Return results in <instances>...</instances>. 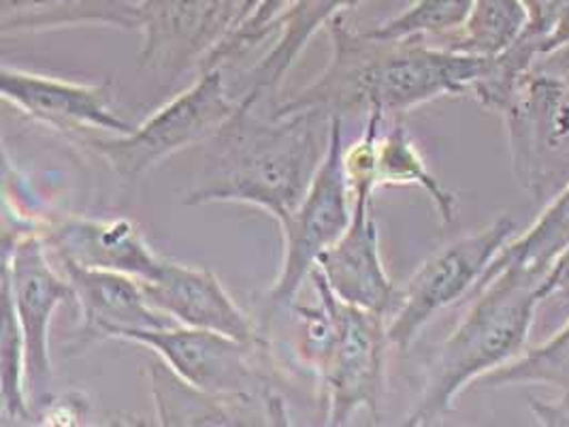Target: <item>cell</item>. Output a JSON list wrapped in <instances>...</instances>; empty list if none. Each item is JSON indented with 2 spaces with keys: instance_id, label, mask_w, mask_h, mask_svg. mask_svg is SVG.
I'll return each instance as SVG.
<instances>
[{
  "instance_id": "6da1fadb",
  "label": "cell",
  "mask_w": 569,
  "mask_h": 427,
  "mask_svg": "<svg viewBox=\"0 0 569 427\" xmlns=\"http://www.w3.org/2000/svg\"><path fill=\"white\" fill-rule=\"evenodd\" d=\"M331 58L325 71L284 103L280 113L313 111L329 118L380 111L399 118L443 97L469 95L489 58L455 52L427 39H385L355 30L346 16L329 22Z\"/></svg>"
},
{
  "instance_id": "7a4b0ae2",
  "label": "cell",
  "mask_w": 569,
  "mask_h": 427,
  "mask_svg": "<svg viewBox=\"0 0 569 427\" xmlns=\"http://www.w3.org/2000/svg\"><path fill=\"white\" fill-rule=\"evenodd\" d=\"M333 118L313 111L280 113L241 106L213 135L211 152L186 206L243 203L278 225L301 203L331 141Z\"/></svg>"
},
{
  "instance_id": "3957f363",
  "label": "cell",
  "mask_w": 569,
  "mask_h": 427,
  "mask_svg": "<svg viewBox=\"0 0 569 427\" xmlns=\"http://www.w3.org/2000/svg\"><path fill=\"white\" fill-rule=\"evenodd\" d=\"M543 276L546 271L531 267L508 266L471 294L466 317L441 342L429 366L406 426L440 421L471 383L525 352L538 319Z\"/></svg>"
},
{
  "instance_id": "277c9868",
  "label": "cell",
  "mask_w": 569,
  "mask_h": 427,
  "mask_svg": "<svg viewBox=\"0 0 569 427\" xmlns=\"http://www.w3.org/2000/svg\"><path fill=\"white\" fill-rule=\"evenodd\" d=\"M313 304H292L297 355L310 370L329 426H346L359 413L380 415L387 387V315L341 301L313 269Z\"/></svg>"
},
{
  "instance_id": "5b68a950",
  "label": "cell",
  "mask_w": 569,
  "mask_h": 427,
  "mask_svg": "<svg viewBox=\"0 0 569 427\" xmlns=\"http://www.w3.org/2000/svg\"><path fill=\"white\" fill-rule=\"evenodd\" d=\"M237 109L239 101L229 95L222 69L213 67L199 71V78L186 90L158 107L129 133L83 137L78 141L118 176L139 178L186 148L209 141Z\"/></svg>"
},
{
  "instance_id": "8992f818",
  "label": "cell",
  "mask_w": 569,
  "mask_h": 427,
  "mask_svg": "<svg viewBox=\"0 0 569 427\" xmlns=\"http://www.w3.org/2000/svg\"><path fill=\"white\" fill-rule=\"evenodd\" d=\"M343 118H333L331 141L311 187L301 203L280 222L282 264L264 295L262 334L276 315L290 310L310 282L320 257L339 240L352 216V190L343 171Z\"/></svg>"
},
{
  "instance_id": "52a82bcc",
  "label": "cell",
  "mask_w": 569,
  "mask_h": 427,
  "mask_svg": "<svg viewBox=\"0 0 569 427\" xmlns=\"http://www.w3.org/2000/svg\"><path fill=\"white\" fill-rule=\"evenodd\" d=\"M518 234V222L503 214L485 229L467 234L433 252L397 289L387 317L390 347L410 350L420 331L441 310L473 294L503 246Z\"/></svg>"
},
{
  "instance_id": "ba28073f",
  "label": "cell",
  "mask_w": 569,
  "mask_h": 427,
  "mask_svg": "<svg viewBox=\"0 0 569 427\" xmlns=\"http://www.w3.org/2000/svg\"><path fill=\"white\" fill-rule=\"evenodd\" d=\"M2 291L11 297L27 355V394L37 419L56 398L50 334L56 310L73 301L67 276L56 266L46 241L37 231L4 234L2 240Z\"/></svg>"
},
{
  "instance_id": "9c48e42d",
  "label": "cell",
  "mask_w": 569,
  "mask_h": 427,
  "mask_svg": "<svg viewBox=\"0 0 569 427\" xmlns=\"http://www.w3.org/2000/svg\"><path fill=\"white\" fill-rule=\"evenodd\" d=\"M512 176L538 206L569 185V83L531 71L501 111Z\"/></svg>"
},
{
  "instance_id": "30bf717a",
  "label": "cell",
  "mask_w": 569,
  "mask_h": 427,
  "mask_svg": "<svg viewBox=\"0 0 569 427\" xmlns=\"http://www.w3.org/2000/svg\"><path fill=\"white\" fill-rule=\"evenodd\" d=\"M120 340L154 350L181 380L209 394L278 396L280 387L267 364V342H246L224 334L171 325L132 329Z\"/></svg>"
},
{
  "instance_id": "8fae6325",
  "label": "cell",
  "mask_w": 569,
  "mask_h": 427,
  "mask_svg": "<svg viewBox=\"0 0 569 427\" xmlns=\"http://www.w3.org/2000/svg\"><path fill=\"white\" fill-rule=\"evenodd\" d=\"M243 0H141L139 64L167 80L206 67L233 30Z\"/></svg>"
},
{
  "instance_id": "7c38bea8",
  "label": "cell",
  "mask_w": 569,
  "mask_h": 427,
  "mask_svg": "<svg viewBox=\"0 0 569 427\" xmlns=\"http://www.w3.org/2000/svg\"><path fill=\"white\" fill-rule=\"evenodd\" d=\"M0 92L9 106L53 133L81 139L86 133L124 135L129 122L113 109L109 83H81L4 64Z\"/></svg>"
},
{
  "instance_id": "4fadbf2b",
  "label": "cell",
  "mask_w": 569,
  "mask_h": 427,
  "mask_svg": "<svg viewBox=\"0 0 569 427\" xmlns=\"http://www.w3.org/2000/svg\"><path fill=\"white\" fill-rule=\"evenodd\" d=\"M53 259L150 280L164 257L154 252L141 229L122 216H58L32 225Z\"/></svg>"
},
{
  "instance_id": "5bb4252c",
  "label": "cell",
  "mask_w": 569,
  "mask_h": 427,
  "mask_svg": "<svg viewBox=\"0 0 569 427\" xmlns=\"http://www.w3.org/2000/svg\"><path fill=\"white\" fill-rule=\"evenodd\" d=\"M139 285L156 310L176 325L224 334L246 342L264 340L259 327L209 269L162 259L154 276Z\"/></svg>"
},
{
  "instance_id": "9a60e30c",
  "label": "cell",
  "mask_w": 569,
  "mask_h": 427,
  "mask_svg": "<svg viewBox=\"0 0 569 427\" xmlns=\"http://www.w3.org/2000/svg\"><path fill=\"white\" fill-rule=\"evenodd\" d=\"M376 192L352 195V216L339 240L320 257L316 271L346 304L389 317L397 289L380 250Z\"/></svg>"
},
{
  "instance_id": "2e32d148",
  "label": "cell",
  "mask_w": 569,
  "mask_h": 427,
  "mask_svg": "<svg viewBox=\"0 0 569 427\" xmlns=\"http://www.w3.org/2000/svg\"><path fill=\"white\" fill-rule=\"evenodd\" d=\"M160 426H290L282 394H209L181 380L164 361L146 364Z\"/></svg>"
},
{
  "instance_id": "e0dca14e",
  "label": "cell",
  "mask_w": 569,
  "mask_h": 427,
  "mask_svg": "<svg viewBox=\"0 0 569 427\" xmlns=\"http://www.w3.org/2000/svg\"><path fill=\"white\" fill-rule=\"evenodd\" d=\"M73 289L83 331L88 336L120 340L132 329H162L176 325L148 301L139 280L73 261L53 259Z\"/></svg>"
},
{
  "instance_id": "ac0fdd59",
  "label": "cell",
  "mask_w": 569,
  "mask_h": 427,
  "mask_svg": "<svg viewBox=\"0 0 569 427\" xmlns=\"http://www.w3.org/2000/svg\"><path fill=\"white\" fill-rule=\"evenodd\" d=\"M367 0H297L280 22L276 41L248 78V90L239 99L241 106H273L280 95L288 71L311 39L329 27L337 16H346Z\"/></svg>"
},
{
  "instance_id": "d6986e66",
  "label": "cell",
  "mask_w": 569,
  "mask_h": 427,
  "mask_svg": "<svg viewBox=\"0 0 569 427\" xmlns=\"http://www.w3.org/2000/svg\"><path fill=\"white\" fill-rule=\"evenodd\" d=\"M83 27L137 30L139 4L132 0H0L4 37Z\"/></svg>"
},
{
  "instance_id": "ffe728a7",
  "label": "cell",
  "mask_w": 569,
  "mask_h": 427,
  "mask_svg": "<svg viewBox=\"0 0 569 427\" xmlns=\"http://www.w3.org/2000/svg\"><path fill=\"white\" fill-rule=\"evenodd\" d=\"M376 187L420 188L443 225L457 218V195L431 171L401 118H395L387 131L382 129L376 141Z\"/></svg>"
},
{
  "instance_id": "44dd1931",
  "label": "cell",
  "mask_w": 569,
  "mask_h": 427,
  "mask_svg": "<svg viewBox=\"0 0 569 427\" xmlns=\"http://www.w3.org/2000/svg\"><path fill=\"white\" fill-rule=\"evenodd\" d=\"M569 248V185L548 206H543L540 218L520 236L503 246L478 287L492 274L508 266H525L538 271H548L550 266ZM476 287V289H478Z\"/></svg>"
},
{
  "instance_id": "7402d4cb",
  "label": "cell",
  "mask_w": 569,
  "mask_h": 427,
  "mask_svg": "<svg viewBox=\"0 0 569 427\" xmlns=\"http://www.w3.org/2000/svg\"><path fill=\"white\" fill-rule=\"evenodd\" d=\"M527 24L529 18L520 0H476L463 27L441 39L440 46L478 58H492L517 43Z\"/></svg>"
},
{
  "instance_id": "603a6c76",
  "label": "cell",
  "mask_w": 569,
  "mask_h": 427,
  "mask_svg": "<svg viewBox=\"0 0 569 427\" xmlns=\"http://www.w3.org/2000/svg\"><path fill=\"white\" fill-rule=\"evenodd\" d=\"M480 383L489 389L546 385L557 391H569V319L538 347L527 348L510 364L487 374Z\"/></svg>"
},
{
  "instance_id": "cb8c5ba5",
  "label": "cell",
  "mask_w": 569,
  "mask_h": 427,
  "mask_svg": "<svg viewBox=\"0 0 569 427\" xmlns=\"http://www.w3.org/2000/svg\"><path fill=\"white\" fill-rule=\"evenodd\" d=\"M0 415L2 424H34L27 394V355L22 331L16 319L11 297L2 291V334H0Z\"/></svg>"
},
{
  "instance_id": "d4e9b609",
  "label": "cell",
  "mask_w": 569,
  "mask_h": 427,
  "mask_svg": "<svg viewBox=\"0 0 569 427\" xmlns=\"http://www.w3.org/2000/svg\"><path fill=\"white\" fill-rule=\"evenodd\" d=\"M476 0H416L401 13L371 28L385 39H446L463 27Z\"/></svg>"
},
{
  "instance_id": "484cf974",
  "label": "cell",
  "mask_w": 569,
  "mask_h": 427,
  "mask_svg": "<svg viewBox=\"0 0 569 427\" xmlns=\"http://www.w3.org/2000/svg\"><path fill=\"white\" fill-rule=\"evenodd\" d=\"M295 2L297 0H243L233 30L222 46L211 53L203 69H222V64L231 62L237 56L254 50L264 39L278 32L280 22Z\"/></svg>"
},
{
  "instance_id": "4316f807",
  "label": "cell",
  "mask_w": 569,
  "mask_h": 427,
  "mask_svg": "<svg viewBox=\"0 0 569 427\" xmlns=\"http://www.w3.org/2000/svg\"><path fill=\"white\" fill-rule=\"evenodd\" d=\"M569 319V248L543 276L542 299L536 327L540 334L555 331Z\"/></svg>"
},
{
  "instance_id": "83f0119b",
  "label": "cell",
  "mask_w": 569,
  "mask_h": 427,
  "mask_svg": "<svg viewBox=\"0 0 569 427\" xmlns=\"http://www.w3.org/2000/svg\"><path fill=\"white\" fill-rule=\"evenodd\" d=\"M520 2L529 18L525 32L542 39L548 52V39L561 24V20L568 16L569 0H520Z\"/></svg>"
},
{
  "instance_id": "f1b7e54d",
  "label": "cell",
  "mask_w": 569,
  "mask_h": 427,
  "mask_svg": "<svg viewBox=\"0 0 569 427\" xmlns=\"http://www.w3.org/2000/svg\"><path fill=\"white\" fill-rule=\"evenodd\" d=\"M86 415H88L86 400L83 398L76 400L73 396H67V398H53L43 410H39L37 419H43V424H53V426H73V424H81L79 419H83Z\"/></svg>"
},
{
  "instance_id": "f546056e",
  "label": "cell",
  "mask_w": 569,
  "mask_h": 427,
  "mask_svg": "<svg viewBox=\"0 0 569 427\" xmlns=\"http://www.w3.org/2000/svg\"><path fill=\"white\" fill-rule=\"evenodd\" d=\"M529 408L540 426L569 427V391H559L555 400L529 398Z\"/></svg>"
},
{
  "instance_id": "4dcf8cb0",
  "label": "cell",
  "mask_w": 569,
  "mask_h": 427,
  "mask_svg": "<svg viewBox=\"0 0 569 427\" xmlns=\"http://www.w3.org/2000/svg\"><path fill=\"white\" fill-rule=\"evenodd\" d=\"M533 71H540V73L559 78L569 83V43L552 50V52L543 53L542 58L536 62Z\"/></svg>"
},
{
  "instance_id": "1f68e13d",
  "label": "cell",
  "mask_w": 569,
  "mask_h": 427,
  "mask_svg": "<svg viewBox=\"0 0 569 427\" xmlns=\"http://www.w3.org/2000/svg\"><path fill=\"white\" fill-rule=\"evenodd\" d=\"M132 2H137V4H139V2H141V0H132Z\"/></svg>"
}]
</instances>
